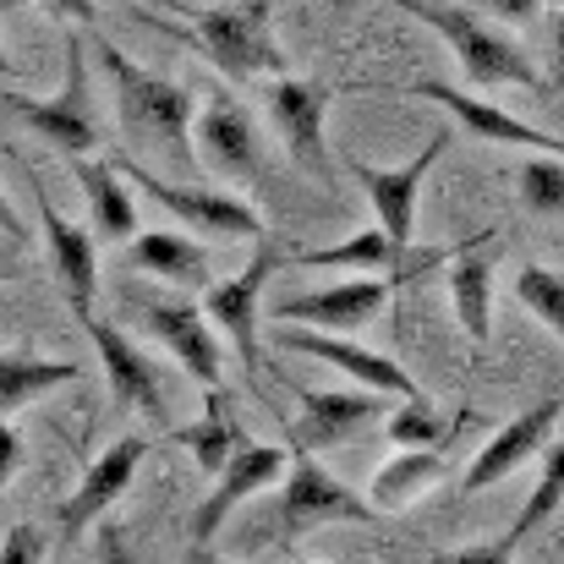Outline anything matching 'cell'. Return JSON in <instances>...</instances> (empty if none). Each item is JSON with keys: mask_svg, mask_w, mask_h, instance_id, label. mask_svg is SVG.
<instances>
[{"mask_svg": "<svg viewBox=\"0 0 564 564\" xmlns=\"http://www.w3.org/2000/svg\"><path fill=\"white\" fill-rule=\"evenodd\" d=\"M0 230H6V236H17V241H22V219H17V208H11V203H6V192H0Z\"/></svg>", "mask_w": 564, "mask_h": 564, "instance_id": "cell-38", "label": "cell"}, {"mask_svg": "<svg viewBox=\"0 0 564 564\" xmlns=\"http://www.w3.org/2000/svg\"><path fill=\"white\" fill-rule=\"evenodd\" d=\"M83 329H88V340H94V351H99V368H105V383H110V400L116 405H127V411H143V416H154V422H165V394H160V368L116 329V324H105V318H83Z\"/></svg>", "mask_w": 564, "mask_h": 564, "instance_id": "cell-17", "label": "cell"}, {"mask_svg": "<svg viewBox=\"0 0 564 564\" xmlns=\"http://www.w3.org/2000/svg\"><path fill=\"white\" fill-rule=\"evenodd\" d=\"M110 165L138 192H149L160 208H171L182 225L214 236V241H230V236H247V241H252V236H263V219L252 214V203H241V197H230V192H197V187H182V182H160L154 171H143V165L127 160V154H116Z\"/></svg>", "mask_w": 564, "mask_h": 564, "instance_id": "cell-8", "label": "cell"}, {"mask_svg": "<svg viewBox=\"0 0 564 564\" xmlns=\"http://www.w3.org/2000/svg\"><path fill=\"white\" fill-rule=\"evenodd\" d=\"M22 466H28V444H22V433H17L11 422H0V488H6Z\"/></svg>", "mask_w": 564, "mask_h": 564, "instance_id": "cell-34", "label": "cell"}, {"mask_svg": "<svg viewBox=\"0 0 564 564\" xmlns=\"http://www.w3.org/2000/svg\"><path fill=\"white\" fill-rule=\"evenodd\" d=\"M0 564H44V532L33 521H17L0 538Z\"/></svg>", "mask_w": 564, "mask_h": 564, "instance_id": "cell-32", "label": "cell"}, {"mask_svg": "<svg viewBox=\"0 0 564 564\" xmlns=\"http://www.w3.org/2000/svg\"><path fill=\"white\" fill-rule=\"evenodd\" d=\"M433 258H444V252H422V263L400 269L394 280H383V274H362V280H340V285H324V291H302V296H285V302L274 307V318H280V324H302V329H329V335H351V329L373 324L378 313L389 307V296L400 291V280L422 274V269H427Z\"/></svg>", "mask_w": 564, "mask_h": 564, "instance_id": "cell-4", "label": "cell"}, {"mask_svg": "<svg viewBox=\"0 0 564 564\" xmlns=\"http://www.w3.org/2000/svg\"><path fill=\"white\" fill-rule=\"evenodd\" d=\"M400 94L433 99L438 110H449L466 132H477V138H488V143H505V149H527V154H554V160H564V138L538 132V127H527V121L505 116L499 105H488V99H477V94H466V88H449V83H405Z\"/></svg>", "mask_w": 564, "mask_h": 564, "instance_id": "cell-16", "label": "cell"}, {"mask_svg": "<svg viewBox=\"0 0 564 564\" xmlns=\"http://www.w3.org/2000/svg\"><path fill=\"white\" fill-rule=\"evenodd\" d=\"M449 149V132H433L427 138V149L422 154H411L400 171H378V165H368V160H346V171L362 182V192H368V203H373L378 214V230L405 252V241H411V225H416V192H422V176L433 171V160Z\"/></svg>", "mask_w": 564, "mask_h": 564, "instance_id": "cell-14", "label": "cell"}, {"mask_svg": "<svg viewBox=\"0 0 564 564\" xmlns=\"http://www.w3.org/2000/svg\"><path fill=\"white\" fill-rule=\"evenodd\" d=\"M192 138L203 149V160L230 176V182H247L258 187L263 182V143H258V127L247 116V105H236L225 88H214L203 99V116H192Z\"/></svg>", "mask_w": 564, "mask_h": 564, "instance_id": "cell-11", "label": "cell"}, {"mask_svg": "<svg viewBox=\"0 0 564 564\" xmlns=\"http://www.w3.org/2000/svg\"><path fill=\"white\" fill-rule=\"evenodd\" d=\"M389 6L422 17V28H433V33L455 50V66H460V77H466L471 88H510V83H516V88L543 94V77H538V66L527 61V50L510 44L505 33L482 28V22L466 17L460 6H438V0H389Z\"/></svg>", "mask_w": 564, "mask_h": 564, "instance_id": "cell-3", "label": "cell"}, {"mask_svg": "<svg viewBox=\"0 0 564 564\" xmlns=\"http://www.w3.org/2000/svg\"><path fill=\"white\" fill-rule=\"evenodd\" d=\"M0 105L17 110L44 143H55L66 160L77 154H94L99 149V121L88 110V66H83V44L66 39V77H61V94L55 99H28V94H6L0 88Z\"/></svg>", "mask_w": 564, "mask_h": 564, "instance_id": "cell-5", "label": "cell"}, {"mask_svg": "<svg viewBox=\"0 0 564 564\" xmlns=\"http://www.w3.org/2000/svg\"><path fill=\"white\" fill-rule=\"evenodd\" d=\"M11 274H17V263H11V258L0 252V280H11Z\"/></svg>", "mask_w": 564, "mask_h": 564, "instance_id": "cell-41", "label": "cell"}, {"mask_svg": "<svg viewBox=\"0 0 564 564\" xmlns=\"http://www.w3.org/2000/svg\"><path fill=\"white\" fill-rule=\"evenodd\" d=\"M94 50H99V66L110 72L121 127L138 132V138H149V143H160V149H171L182 165H192V116L197 110H192L187 88L171 83V77H160V72H149V66H138L110 39H99Z\"/></svg>", "mask_w": 564, "mask_h": 564, "instance_id": "cell-2", "label": "cell"}, {"mask_svg": "<svg viewBox=\"0 0 564 564\" xmlns=\"http://www.w3.org/2000/svg\"><path fill=\"white\" fill-rule=\"evenodd\" d=\"M192 28H171L165 33L187 39L192 50H203V61L214 72H225L230 83H252V77H291L285 50L274 44V6L269 0H230V6H208V11H176Z\"/></svg>", "mask_w": 564, "mask_h": 564, "instance_id": "cell-1", "label": "cell"}, {"mask_svg": "<svg viewBox=\"0 0 564 564\" xmlns=\"http://www.w3.org/2000/svg\"><path fill=\"white\" fill-rule=\"evenodd\" d=\"M66 378H77L72 362H44V357H28V351H0V416L33 405L39 394L61 389Z\"/></svg>", "mask_w": 564, "mask_h": 564, "instance_id": "cell-25", "label": "cell"}, {"mask_svg": "<svg viewBox=\"0 0 564 564\" xmlns=\"http://www.w3.org/2000/svg\"><path fill=\"white\" fill-rule=\"evenodd\" d=\"M143 455H149V438L143 433H121L88 471H83V482L72 488V499L61 505V538L66 543H77L99 516H110L116 510V499L132 488V477H138V466H143Z\"/></svg>", "mask_w": 564, "mask_h": 564, "instance_id": "cell-15", "label": "cell"}, {"mask_svg": "<svg viewBox=\"0 0 564 564\" xmlns=\"http://www.w3.org/2000/svg\"><path fill=\"white\" fill-rule=\"evenodd\" d=\"M6 6H17V0H0V11H6Z\"/></svg>", "mask_w": 564, "mask_h": 564, "instance_id": "cell-43", "label": "cell"}, {"mask_svg": "<svg viewBox=\"0 0 564 564\" xmlns=\"http://www.w3.org/2000/svg\"><path fill=\"white\" fill-rule=\"evenodd\" d=\"M516 296H521L527 313H538V318L564 340V274L560 269H549V263H527V269L516 274Z\"/></svg>", "mask_w": 564, "mask_h": 564, "instance_id": "cell-30", "label": "cell"}, {"mask_svg": "<svg viewBox=\"0 0 564 564\" xmlns=\"http://www.w3.org/2000/svg\"><path fill=\"white\" fill-rule=\"evenodd\" d=\"M127 269L154 274V280H171V285H197V291L214 285L208 252L187 230H138L132 247H127Z\"/></svg>", "mask_w": 564, "mask_h": 564, "instance_id": "cell-22", "label": "cell"}, {"mask_svg": "<svg viewBox=\"0 0 564 564\" xmlns=\"http://www.w3.org/2000/svg\"><path fill=\"white\" fill-rule=\"evenodd\" d=\"M466 422H471L466 411L444 422V416L427 405V394H411L400 411L383 416V433H389V444H400V449H438V444H444L449 433H460Z\"/></svg>", "mask_w": 564, "mask_h": 564, "instance_id": "cell-28", "label": "cell"}, {"mask_svg": "<svg viewBox=\"0 0 564 564\" xmlns=\"http://www.w3.org/2000/svg\"><path fill=\"white\" fill-rule=\"evenodd\" d=\"M187 564H225V560H214V554H208V543H192Z\"/></svg>", "mask_w": 564, "mask_h": 564, "instance_id": "cell-40", "label": "cell"}, {"mask_svg": "<svg viewBox=\"0 0 564 564\" xmlns=\"http://www.w3.org/2000/svg\"><path fill=\"white\" fill-rule=\"evenodd\" d=\"M280 263H285L280 252L258 247L241 274H230L219 285H203V318L236 346V357L247 362V373H258V302H263V285H269V274Z\"/></svg>", "mask_w": 564, "mask_h": 564, "instance_id": "cell-12", "label": "cell"}, {"mask_svg": "<svg viewBox=\"0 0 564 564\" xmlns=\"http://www.w3.org/2000/svg\"><path fill=\"white\" fill-rule=\"evenodd\" d=\"M274 516H280V527L302 532V527H329V521H357V527H368L378 510L368 499H357L346 482H335L307 449H296L291 466H285V488H280V499H274Z\"/></svg>", "mask_w": 564, "mask_h": 564, "instance_id": "cell-9", "label": "cell"}, {"mask_svg": "<svg viewBox=\"0 0 564 564\" xmlns=\"http://www.w3.org/2000/svg\"><path fill=\"white\" fill-rule=\"evenodd\" d=\"M329 105H335V88L313 83V77H274V88H269V110H274V127H280L291 160L324 187L335 182V154L324 143Z\"/></svg>", "mask_w": 564, "mask_h": 564, "instance_id": "cell-7", "label": "cell"}, {"mask_svg": "<svg viewBox=\"0 0 564 564\" xmlns=\"http://www.w3.org/2000/svg\"><path fill=\"white\" fill-rule=\"evenodd\" d=\"M285 263H302V269H362V274H378V269L400 263V247L373 225V230H357V236L340 241V247H307V252H291Z\"/></svg>", "mask_w": 564, "mask_h": 564, "instance_id": "cell-27", "label": "cell"}, {"mask_svg": "<svg viewBox=\"0 0 564 564\" xmlns=\"http://www.w3.org/2000/svg\"><path fill=\"white\" fill-rule=\"evenodd\" d=\"M564 400H543V405H532L527 416H516L510 427H499L488 444H482V455L466 466V494H482V488H494L499 477H510L516 466H527L543 444H549V433H554V422H560Z\"/></svg>", "mask_w": 564, "mask_h": 564, "instance_id": "cell-20", "label": "cell"}, {"mask_svg": "<svg viewBox=\"0 0 564 564\" xmlns=\"http://www.w3.org/2000/svg\"><path fill=\"white\" fill-rule=\"evenodd\" d=\"M99 564H138V554L127 549V538H121L116 527L99 532Z\"/></svg>", "mask_w": 564, "mask_h": 564, "instance_id": "cell-35", "label": "cell"}, {"mask_svg": "<svg viewBox=\"0 0 564 564\" xmlns=\"http://www.w3.org/2000/svg\"><path fill=\"white\" fill-rule=\"evenodd\" d=\"M560 505H564V444H554V449H549V460H543V477H538V488H532L527 510L516 516V527L505 532V543L516 549L521 538H532V532H538V527L560 510Z\"/></svg>", "mask_w": 564, "mask_h": 564, "instance_id": "cell-29", "label": "cell"}, {"mask_svg": "<svg viewBox=\"0 0 564 564\" xmlns=\"http://www.w3.org/2000/svg\"><path fill=\"white\" fill-rule=\"evenodd\" d=\"M285 329H291V335H280V340H285V351L318 357V362L340 368V373L357 378V383H362V389H373V394H400V400L422 394V389H416V378H405L400 362L378 357V351L357 346V340H340V335H329V329H302V324H285Z\"/></svg>", "mask_w": 564, "mask_h": 564, "instance_id": "cell-18", "label": "cell"}, {"mask_svg": "<svg viewBox=\"0 0 564 564\" xmlns=\"http://www.w3.org/2000/svg\"><path fill=\"white\" fill-rule=\"evenodd\" d=\"M0 77H11V61H6V50H0Z\"/></svg>", "mask_w": 564, "mask_h": 564, "instance_id": "cell-42", "label": "cell"}, {"mask_svg": "<svg viewBox=\"0 0 564 564\" xmlns=\"http://www.w3.org/2000/svg\"><path fill=\"white\" fill-rule=\"evenodd\" d=\"M494 230H477L449 252V302L471 346H488V324H494V258L482 252Z\"/></svg>", "mask_w": 564, "mask_h": 564, "instance_id": "cell-21", "label": "cell"}, {"mask_svg": "<svg viewBox=\"0 0 564 564\" xmlns=\"http://www.w3.org/2000/svg\"><path fill=\"white\" fill-rule=\"evenodd\" d=\"M44 6H50L55 17H66V22H83V28L94 22V0H44Z\"/></svg>", "mask_w": 564, "mask_h": 564, "instance_id": "cell-36", "label": "cell"}, {"mask_svg": "<svg viewBox=\"0 0 564 564\" xmlns=\"http://www.w3.org/2000/svg\"><path fill=\"white\" fill-rule=\"evenodd\" d=\"M335 6H346V0H335Z\"/></svg>", "mask_w": 564, "mask_h": 564, "instance_id": "cell-44", "label": "cell"}, {"mask_svg": "<svg viewBox=\"0 0 564 564\" xmlns=\"http://www.w3.org/2000/svg\"><path fill=\"white\" fill-rule=\"evenodd\" d=\"M516 187H521V203L532 214H564V160H554V154L521 160L516 165Z\"/></svg>", "mask_w": 564, "mask_h": 564, "instance_id": "cell-31", "label": "cell"}, {"mask_svg": "<svg viewBox=\"0 0 564 564\" xmlns=\"http://www.w3.org/2000/svg\"><path fill=\"white\" fill-rule=\"evenodd\" d=\"M127 302H132V313H138V324L187 368L203 389H219V368H225V357H219V335L208 329V318H203V307L197 302H182V296H154V291H143V285H127Z\"/></svg>", "mask_w": 564, "mask_h": 564, "instance_id": "cell-6", "label": "cell"}, {"mask_svg": "<svg viewBox=\"0 0 564 564\" xmlns=\"http://www.w3.org/2000/svg\"><path fill=\"white\" fill-rule=\"evenodd\" d=\"M165 438H171V444H187L192 460H197L208 477H214V471H219V466H225L236 449H241V433H236V422L225 416V405H219V394H214V389H208L203 416H197V422H187V427H171Z\"/></svg>", "mask_w": 564, "mask_h": 564, "instance_id": "cell-26", "label": "cell"}, {"mask_svg": "<svg viewBox=\"0 0 564 564\" xmlns=\"http://www.w3.org/2000/svg\"><path fill=\"white\" fill-rule=\"evenodd\" d=\"M296 400H302V416L291 427V444L296 449H329V444L351 438L357 427L389 416L383 394H373V389L368 394H351V389H302Z\"/></svg>", "mask_w": 564, "mask_h": 564, "instance_id": "cell-19", "label": "cell"}, {"mask_svg": "<svg viewBox=\"0 0 564 564\" xmlns=\"http://www.w3.org/2000/svg\"><path fill=\"white\" fill-rule=\"evenodd\" d=\"M554 72H560V83H564V11L554 17Z\"/></svg>", "mask_w": 564, "mask_h": 564, "instance_id": "cell-39", "label": "cell"}, {"mask_svg": "<svg viewBox=\"0 0 564 564\" xmlns=\"http://www.w3.org/2000/svg\"><path fill=\"white\" fill-rule=\"evenodd\" d=\"M28 192H33V203H39V225H44L50 269H55V280H61V291H66V302H72V313L88 318V313H94V296H99V252H94V230L72 225V219L50 203V192H44V182H39V171H28Z\"/></svg>", "mask_w": 564, "mask_h": 564, "instance_id": "cell-10", "label": "cell"}, {"mask_svg": "<svg viewBox=\"0 0 564 564\" xmlns=\"http://www.w3.org/2000/svg\"><path fill=\"white\" fill-rule=\"evenodd\" d=\"M488 11H499V17H510V22H527V17L543 11V0H488Z\"/></svg>", "mask_w": 564, "mask_h": 564, "instance_id": "cell-37", "label": "cell"}, {"mask_svg": "<svg viewBox=\"0 0 564 564\" xmlns=\"http://www.w3.org/2000/svg\"><path fill=\"white\" fill-rule=\"evenodd\" d=\"M510 543L499 538V543H466V549H444V554H433L427 564H510Z\"/></svg>", "mask_w": 564, "mask_h": 564, "instance_id": "cell-33", "label": "cell"}, {"mask_svg": "<svg viewBox=\"0 0 564 564\" xmlns=\"http://www.w3.org/2000/svg\"><path fill=\"white\" fill-rule=\"evenodd\" d=\"M449 477V460L438 449H400L394 460H383L373 477V510H405L416 494H427L433 482Z\"/></svg>", "mask_w": 564, "mask_h": 564, "instance_id": "cell-24", "label": "cell"}, {"mask_svg": "<svg viewBox=\"0 0 564 564\" xmlns=\"http://www.w3.org/2000/svg\"><path fill=\"white\" fill-rule=\"evenodd\" d=\"M72 165V176L83 182V197H88V208H94V236H105V241H132L138 236V203H132V192H127V176L110 165V160H66Z\"/></svg>", "mask_w": 564, "mask_h": 564, "instance_id": "cell-23", "label": "cell"}, {"mask_svg": "<svg viewBox=\"0 0 564 564\" xmlns=\"http://www.w3.org/2000/svg\"><path fill=\"white\" fill-rule=\"evenodd\" d=\"M291 455L280 444H241L219 471H214V488L208 499L197 505V521H192V543H214V532L230 521V510H241L247 499H258L263 488H274L285 477Z\"/></svg>", "mask_w": 564, "mask_h": 564, "instance_id": "cell-13", "label": "cell"}]
</instances>
